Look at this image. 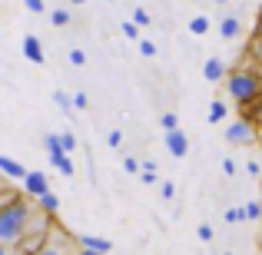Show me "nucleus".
Returning <instances> with one entry per match:
<instances>
[{
	"instance_id": "obj_1",
	"label": "nucleus",
	"mask_w": 262,
	"mask_h": 255,
	"mask_svg": "<svg viewBox=\"0 0 262 255\" xmlns=\"http://www.w3.org/2000/svg\"><path fill=\"white\" fill-rule=\"evenodd\" d=\"M37 216V205L24 192H4L0 196V242L20 245L30 232V222Z\"/></svg>"
},
{
	"instance_id": "obj_2",
	"label": "nucleus",
	"mask_w": 262,
	"mask_h": 255,
	"mask_svg": "<svg viewBox=\"0 0 262 255\" xmlns=\"http://www.w3.org/2000/svg\"><path fill=\"white\" fill-rule=\"evenodd\" d=\"M226 93H229L243 109H249L252 103L262 96V73H259V66H239V70H229L226 73Z\"/></svg>"
},
{
	"instance_id": "obj_3",
	"label": "nucleus",
	"mask_w": 262,
	"mask_h": 255,
	"mask_svg": "<svg viewBox=\"0 0 262 255\" xmlns=\"http://www.w3.org/2000/svg\"><path fill=\"white\" fill-rule=\"evenodd\" d=\"M226 140L232 143V146H246V143H252L256 140V126H252V120H236V123H229L226 126Z\"/></svg>"
},
{
	"instance_id": "obj_4",
	"label": "nucleus",
	"mask_w": 262,
	"mask_h": 255,
	"mask_svg": "<svg viewBox=\"0 0 262 255\" xmlns=\"http://www.w3.org/2000/svg\"><path fill=\"white\" fill-rule=\"evenodd\" d=\"M20 182H24V196H30V199H40L50 192V182H47L43 172H27Z\"/></svg>"
},
{
	"instance_id": "obj_5",
	"label": "nucleus",
	"mask_w": 262,
	"mask_h": 255,
	"mask_svg": "<svg viewBox=\"0 0 262 255\" xmlns=\"http://www.w3.org/2000/svg\"><path fill=\"white\" fill-rule=\"evenodd\" d=\"M166 149L176 156V159H183V156L189 153V140H186L183 129H173V133H166Z\"/></svg>"
},
{
	"instance_id": "obj_6",
	"label": "nucleus",
	"mask_w": 262,
	"mask_h": 255,
	"mask_svg": "<svg viewBox=\"0 0 262 255\" xmlns=\"http://www.w3.org/2000/svg\"><path fill=\"white\" fill-rule=\"evenodd\" d=\"M20 50H24V57L30 60V63H43V60H47L43 43H40V40L33 37V33H30V37H24V47H20Z\"/></svg>"
},
{
	"instance_id": "obj_7",
	"label": "nucleus",
	"mask_w": 262,
	"mask_h": 255,
	"mask_svg": "<svg viewBox=\"0 0 262 255\" xmlns=\"http://www.w3.org/2000/svg\"><path fill=\"white\" fill-rule=\"evenodd\" d=\"M77 242H80V249H93V252H103V255L113 252V242L103 239V236H80Z\"/></svg>"
},
{
	"instance_id": "obj_8",
	"label": "nucleus",
	"mask_w": 262,
	"mask_h": 255,
	"mask_svg": "<svg viewBox=\"0 0 262 255\" xmlns=\"http://www.w3.org/2000/svg\"><path fill=\"white\" fill-rule=\"evenodd\" d=\"M203 77L209 80V83H219V80H226V63L219 57H209L206 60V66H203Z\"/></svg>"
},
{
	"instance_id": "obj_9",
	"label": "nucleus",
	"mask_w": 262,
	"mask_h": 255,
	"mask_svg": "<svg viewBox=\"0 0 262 255\" xmlns=\"http://www.w3.org/2000/svg\"><path fill=\"white\" fill-rule=\"evenodd\" d=\"M219 33H223L226 40H236L239 33H243V20H239L236 13H229V17H223V20H219Z\"/></svg>"
},
{
	"instance_id": "obj_10",
	"label": "nucleus",
	"mask_w": 262,
	"mask_h": 255,
	"mask_svg": "<svg viewBox=\"0 0 262 255\" xmlns=\"http://www.w3.org/2000/svg\"><path fill=\"white\" fill-rule=\"evenodd\" d=\"M0 176H4V179H24L27 169L20 166L17 159H10V156H0Z\"/></svg>"
},
{
	"instance_id": "obj_11",
	"label": "nucleus",
	"mask_w": 262,
	"mask_h": 255,
	"mask_svg": "<svg viewBox=\"0 0 262 255\" xmlns=\"http://www.w3.org/2000/svg\"><path fill=\"white\" fill-rule=\"evenodd\" d=\"M47 156H50V166L60 169L63 176H73V172H77V169H73V159L63 153V149H57V153H47Z\"/></svg>"
},
{
	"instance_id": "obj_12",
	"label": "nucleus",
	"mask_w": 262,
	"mask_h": 255,
	"mask_svg": "<svg viewBox=\"0 0 262 255\" xmlns=\"http://www.w3.org/2000/svg\"><path fill=\"white\" fill-rule=\"evenodd\" d=\"M37 209L43 212V216H57V212H60V196H57V192H47V196H40V199H37Z\"/></svg>"
},
{
	"instance_id": "obj_13",
	"label": "nucleus",
	"mask_w": 262,
	"mask_h": 255,
	"mask_svg": "<svg viewBox=\"0 0 262 255\" xmlns=\"http://www.w3.org/2000/svg\"><path fill=\"white\" fill-rule=\"evenodd\" d=\"M226 113H229V106H226L223 100H212V106H209V123H223Z\"/></svg>"
},
{
	"instance_id": "obj_14",
	"label": "nucleus",
	"mask_w": 262,
	"mask_h": 255,
	"mask_svg": "<svg viewBox=\"0 0 262 255\" xmlns=\"http://www.w3.org/2000/svg\"><path fill=\"white\" fill-rule=\"evenodd\" d=\"M246 120H252V126H256V129H262V96H259L256 103H252L249 109H246Z\"/></svg>"
},
{
	"instance_id": "obj_15",
	"label": "nucleus",
	"mask_w": 262,
	"mask_h": 255,
	"mask_svg": "<svg viewBox=\"0 0 262 255\" xmlns=\"http://www.w3.org/2000/svg\"><path fill=\"white\" fill-rule=\"evenodd\" d=\"M53 103H57L63 113H73V96H70V93H63V89H57V93H53Z\"/></svg>"
},
{
	"instance_id": "obj_16",
	"label": "nucleus",
	"mask_w": 262,
	"mask_h": 255,
	"mask_svg": "<svg viewBox=\"0 0 262 255\" xmlns=\"http://www.w3.org/2000/svg\"><path fill=\"white\" fill-rule=\"evenodd\" d=\"M189 33H196V37L209 33V20H206V17H192L189 20Z\"/></svg>"
},
{
	"instance_id": "obj_17",
	"label": "nucleus",
	"mask_w": 262,
	"mask_h": 255,
	"mask_svg": "<svg viewBox=\"0 0 262 255\" xmlns=\"http://www.w3.org/2000/svg\"><path fill=\"white\" fill-rule=\"evenodd\" d=\"M160 126H163V133H173V129H179V120H176V113H163Z\"/></svg>"
},
{
	"instance_id": "obj_18",
	"label": "nucleus",
	"mask_w": 262,
	"mask_h": 255,
	"mask_svg": "<svg viewBox=\"0 0 262 255\" xmlns=\"http://www.w3.org/2000/svg\"><path fill=\"white\" fill-rule=\"evenodd\" d=\"M60 146H63L67 156H70L73 149H77V136H73V133H60Z\"/></svg>"
},
{
	"instance_id": "obj_19",
	"label": "nucleus",
	"mask_w": 262,
	"mask_h": 255,
	"mask_svg": "<svg viewBox=\"0 0 262 255\" xmlns=\"http://www.w3.org/2000/svg\"><path fill=\"white\" fill-rule=\"evenodd\" d=\"M243 219H246V209H239V205H232V209H226V222H229V225L243 222Z\"/></svg>"
},
{
	"instance_id": "obj_20",
	"label": "nucleus",
	"mask_w": 262,
	"mask_h": 255,
	"mask_svg": "<svg viewBox=\"0 0 262 255\" xmlns=\"http://www.w3.org/2000/svg\"><path fill=\"white\" fill-rule=\"evenodd\" d=\"M50 24L53 27H67V24H70V10H53L50 13Z\"/></svg>"
},
{
	"instance_id": "obj_21",
	"label": "nucleus",
	"mask_w": 262,
	"mask_h": 255,
	"mask_svg": "<svg viewBox=\"0 0 262 255\" xmlns=\"http://www.w3.org/2000/svg\"><path fill=\"white\" fill-rule=\"evenodd\" d=\"M123 169H126L129 176H136V172H143V163L136 159V156H126V159H123Z\"/></svg>"
},
{
	"instance_id": "obj_22",
	"label": "nucleus",
	"mask_w": 262,
	"mask_h": 255,
	"mask_svg": "<svg viewBox=\"0 0 262 255\" xmlns=\"http://www.w3.org/2000/svg\"><path fill=\"white\" fill-rule=\"evenodd\" d=\"M249 53H262V20L256 24V33H252V47H249Z\"/></svg>"
},
{
	"instance_id": "obj_23",
	"label": "nucleus",
	"mask_w": 262,
	"mask_h": 255,
	"mask_svg": "<svg viewBox=\"0 0 262 255\" xmlns=\"http://www.w3.org/2000/svg\"><path fill=\"white\" fill-rule=\"evenodd\" d=\"M120 30H123V37H126V40H140V37H136V30H140V27H136L133 20H123Z\"/></svg>"
},
{
	"instance_id": "obj_24",
	"label": "nucleus",
	"mask_w": 262,
	"mask_h": 255,
	"mask_svg": "<svg viewBox=\"0 0 262 255\" xmlns=\"http://www.w3.org/2000/svg\"><path fill=\"white\" fill-rule=\"evenodd\" d=\"M246 219H252V222L262 219V202H249V205H246Z\"/></svg>"
},
{
	"instance_id": "obj_25",
	"label": "nucleus",
	"mask_w": 262,
	"mask_h": 255,
	"mask_svg": "<svg viewBox=\"0 0 262 255\" xmlns=\"http://www.w3.org/2000/svg\"><path fill=\"white\" fill-rule=\"evenodd\" d=\"M136 43H140L143 57H156V43H153V40H136Z\"/></svg>"
},
{
	"instance_id": "obj_26",
	"label": "nucleus",
	"mask_w": 262,
	"mask_h": 255,
	"mask_svg": "<svg viewBox=\"0 0 262 255\" xmlns=\"http://www.w3.org/2000/svg\"><path fill=\"white\" fill-rule=\"evenodd\" d=\"M133 24H136V27H146V24H149V13L143 10V7H136V10H133Z\"/></svg>"
},
{
	"instance_id": "obj_27",
	"label": "nucleus",
	"mask_w": 262,
	"mask_h": 255,
	"mask_svg": "<svg viewBox=\"0 0 262 255\" xmlns=\"http://www.w3.org/2000/svg\"><path fill=\"white\" fill-rule=\"evenodd\" d=\"M70 63H73V66H83V63H86V53L80 50V47H73V50H70Z\"/></svg>"
},
{
	"instance_id": "obj_28",
	"label": "nucleus",
	"mask_w": 262,
	"mask_h": 255,
	"mask_svg": "<svg viewBox=\"0 0 262 255\" xmlns=\"http://www.w3.org/2000/svg\"><path fill=\"white\" fill-rule=\"evenodd\" d=\"M33 255H63V249H60V245H53V242H47L43 249H37Z\"/></svg>"
},
{
	"instance_id": "obj_29",
	"label": "nucleus",
	"mask_w": 262,
	"mask_h": 255,
	"mask_svg": "<svg viewBox=\"0 0 262 255\" xmlns=\"http://www.w3.org/2000/svg\"><path fill=\"white\" fill-rule=\"evenodd\" d=\"M196 236L203 239V242H212V225H209V222H203V225L196 229Z\"/></svg>"
},
{
	"instance_id": "obj_30",
	"label": "nucleus",
	"mask_w": 262,
	"mask_h": 255,
	"mask_svg": "<svg viewBox=\"0 0 262 255\" xmlns=\"http://www.w3.org/2000/svg\"><path fill=\"white\" fill-rule=\"evenodd\" d=\"M90 106V100H86V93L80 89V93H73V109H86Z\"/></svg>"
},
{
	"instance_id": "obj_31",
	"label": "nucleus",
	"mask_w": 262,
	"mask_h": 255,
	"mask_svg": "<svg viewBox=\"0 0 262 255\" xmlns=\"http://www.w3.org/2000/svg\"><path fill=\"white\" fill-rule=\"evenodd\" d=\"M106 143H110V146H120V143H123V133H120V129H110V133H106Z\"/></svg>"
},
{
	"instance_id": "obj_32",
	"label": "nucleus",
	"mask_w": 262,
	"mask_h": 255,
	"mask_svg": "<svg viewBox=\"0 0 262 255\" xmlns=\"http://www.w3.org/2000/svg\"><path fill=\"white\" fill-rule=\"evenodd\" d=\"M246 172H249V176H262V163L259 159H249V163H246Z\"/></svg>"
},
{
	"instance_id": "obj_33",
	"label": "nucleus",
	"mask_w": 262,
	"mask_h": 255,
	"mask_svg": "<svg viewBox=\"0 0 262 255\" xmlns=\"http://www.w3.org/2000/svg\"><path fill=\"white\" fill-rule=\"evenodd\" d=\"M24 7L30 13H43V0H24Z\"/></svg>"
},
{
	"instance_id": "obj_34",
	"label": "nucleus",
	"mask_w": 262,
	"mask_h": 255,
	"mask_svg": "<svg viewBox=\"0 0 262 255\" xmlns=\"http://www.w3.org/2000/svg\"><path fill=\"white\" fill-rule=\"evenodd\" d=\"M140 179H143V182H146V186H153V182H156V179H160V176H156L153 169H143V172H140Z\"/></svg>"
},
{
	"instance_id": "obj_35",
	"label": "nucleus",
	"mask_w": 262,
	"mask_h": 255,
	"mask_svg": "<svg viewBox=\"0 0 262 255\" xmlns=\"http://www.w3.org/2000/svg\"><path fill=\"white\" fill-rule=\"evenodd\" d=\"M160 192H163V199H173V196H176V186H173V182H163Z\"/></svg>"
},
{
	"instance_id": "obj_36",
	"label": "nucleus",
	"mask_w": 262,
	"mask_h": 255,
	"mask_svg": "<svg viewBox=\"0 0 262 255\" xmlns=\"http://www.w3.org/2000/svg\"><path fill=\"white\" fill-rule=\"evenodd\" d=\"M223 172H226V176H236V163H232V159H223Z\"/></svg>"
},
{
	"instance_id": "obj_37",
	"label": "nucleus",
	"mask_w": 262,
	"mask_h": 255,
	"mask_svg": "<svg viewBox=\"0 0 262 255\" xmlns=\"http://www.w3.org/2000/svg\"><path fill=\"white\" fill-rule=\"evenodd\" d=\"M252 60H256V66H259V73H262V53H252Z\"/></svg>"
},
{
	"instance_id": "obj_38",
	"label": "nucleus",
	"mask_w": 262,
	"mask_h": 255,
	"mask_svg": "<svg viewBox=\"0 0 262 255\" xmlns=\"http://www.w3.org/2000/svg\"><path fill=\"white\" fill-rule=\"evenodd\" d=\"M77 255H103V252H93V249H80Z\"/></svg>"
},
{
	"instance_id": "obj_39",
	"label": "nucleus",
	"mask_w": 262,
	"mask_h": 255,
	"mask_svg": "<svg viewBox=\"0 0 262 255\" xmlns=\"http://www.w3.org/2000/svg\"><path fill=\"white\" fill-rule=\"evenodd\" d=\"M0 255H10V245H4V242H0Z\"/></svg>"
},
{
	"instance_id": "obj_40",
	"label": "nucleus",
	"mask_w": 262,
	"mask_h": 255,
	"mask_svg": "<svg viewBox=\"0 0 262 255\" xmlns=\"http://www.w3.org/2000/svg\"><path fill=\"white\" fill-rule=\"evenodd\" d=\"M4 182H7V179H4V176H0V196H4Z\"/></svg>"
},
{
	"instance_id": "obj_41",
	"label": "nucleus",
	"mask_w": 262,
	"mask_h": 255,
	"mask_svg": "<svg viewBox=\"0 0 262 255\" xmlns=\"http://www.w3.org/2000/svg\"><path fill=\"white\" fill-rule=\"evenodd\" d=\"M70 4H83V0H70Z\"/></svg>"
},
{
	"instance_id": "obj_42",
	"label": "nucleus",
	"mask_w": 262,
	"mask_h": 255,
	"mask_svg": "<svg viewBox=\"0 0 262 255\" xmlns=\"http://www.w3.org/2000/svg\"><path fill=\"white\" fill-rule=\"evenodd\" d=\"M259 20H262V7H259Z\"/></svg>"
},
{
	"instance_id": "obj_43",
	"label": "nucleus",
	"mask_w": 262,
	"mask_h": 255,
	"mask_svg": "<svg viewBox=\"0 0 262 255\" xmlns=\"http://www.w3.org/2000/svg\"><path fill=\"white\" fill-rule=\"evenodd\" d=\"M216 4H226V0H216Z\"/></svg>"
},
{
	"instance_id": "obj_44",
	"label": "nucleus",
	"mask_w": 262,
	"mask_h": 255,
	"mask_svg": "<svg viewBox=\"0 0 262 255\" xmlns=\"http://www.w3.org/2000/svg\"><path fill=\"white\" fill-rule=\"evenodd\" d=\"M223 255H232V252H223Z\"/></svg>"
},
{
	"instance_id": "obj_45",
	"label": "nucleus",
	"mask_w": 262,
	"mask_h": 255,
	"mask_svg": "<svg viewBox=\"0 0 262 255\" xmlns=\"http://www.w3.org/2000/svg\"><path fill=\"white\" fill-rule=\"evenodd\" d=\"M106 4H113V0H106Z\"/></svg>"
}]
</instances>
